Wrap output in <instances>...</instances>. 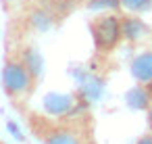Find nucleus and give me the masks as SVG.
Instances as JSON below:
<instances>
[{
    "label": "nucleus",
    "mask_w": 152,
    "mask_h": 144,
    "mask_svg": "<svg viewBox=\"0 0 152 144\" xmlns=\"http://www.w3.org/2000/svg\"><path fill=\"white\" fill-rule=\"evenodd\" d=\"M67 4H75V2H83V0H65Z\"/></svg>",
    "instance_id": "16"
},
{
    "label": "nucleus",
    "mask_w": 152,
    "mask_h": 144,
    "mask_svg": "<svg viewBox=\"0 0 152 144\" xmlns=\"http://www.w3.org/2000/svg\"><path fill=\"white\" fill-rule=\"evenodd\" d=\"M144 86H146V90H148V94H150V100H152V79H150V82H146Z\"/></svg>",
    "instance_id": "15"
},
{
    "label": "nucleus",
    "mask_w": 152,
    "mask_h": 144,
    "mask_svg": "<svg viewBox=\"0 0 152 144\" xmlns=\"http://www.w3.org/2000/svg\"><path fill=\"white\" fill-rule=\"evenodd\" d=\"M129 73L137 84H146L152 79V50H144L135 54L129 63Z\"/></svg>",
    "instance_id": "6"
},
{
    "label": "nucleus",
    "mask_w": 152,
    "mask_h": 144,
    "mask_svg": "<svg viewBox=\"0 0 152 144\" xmlns=\"http://www.w3.org/2000/svg\"><path fill=\"white\" fill-rule=\"evenodd\" d=\"M73 113L54 117L40 111H25V121L40 144H98L92 127H86L83 117L75 119Z\"/></svg>",
    "instance_id": "1"
},
{
    "label": "nucleus",
    "mask_w": 152,
    "mask_h": 144,
    "mask_svg": "<svg viewBox=\"0 0 152 144\" xmlns=\"http://www.w3.org/2000/svg\"><path fill=\"white\" fill-rule=\"evenodd\" d=\"M17 57L21 59V63H23V67L27 69V73L40 84V79H42V75H44V57H42V52H40L36 46L27 44V46H23L21 50H17Z\"/></svg>",
    "instance_id": "5"
},
{
    "label": "nucleus",
    "mask_w": 152,
    "mask_h": 144,
    "mask_svg": "<svg viewBox=\"0 0 152 144\" xmlns=\"http://www.w3.org/2000/svg\"><path fill=\"white\" fill-rule=\"evenodd\" d=\"M146 123H148V132H152V102L146 109Z\"/></svg>",
    "instance_id": "14"
},
{
    "label": "nucleus",
    "mask_w": 152,
    "mask_h": 144,
    "mask_svg": "<svg viewBox=\"0 0 152 144\" xmlns=\"http://www.w3.org/2000/svg\"><path fill=\"white\" fill-rule=\"evenodd\" d=\"M0 144H4V142H0Z\"/></svg>",
    "instance_id": "18"
},
{
    "label": "nucleus",
    "mask_w": 152,
    "mask_h": 144,
    "mask_svg": "<svg viewBox=\"0 0 152 144\" xmlns=\"http://www.w3.org/2000/svg\"><path fill=\"white\" fill-rule=\"evenodd\" d=\"M36 2H44V0H36Z\"/></svg>",
    "instance_id": "17"
},
{
    "label": "nucleus",
    "mask_w": 152,
    "mask_h": 144,
    "mask_svg": "<svg viewBox=\"0 0 152 144\" xmlns=\"http://www.w3.org/2000/svg\"><path fill=\"white\" fill-rule=\"evenodd\" d=\"M123 19V40L127 42H137L146 36L148 32V25L144 23V19H140V15H125L121 17Z\"/></svg>",
    "instance_id": "8"
},
{
    "label": "nucleus",
    "mask_w": 152,
    "mask_h": 144,
    "mask_svg": "<svg viewBox=\"0 0 152 144\" xmlns=\"http://www.w3.org/2000/svg\"><path fill=\"white\" fill-rule=\"evenodd\" d=\"M29 19V27L36 32H48L54 27V21L58 19L56 11L50 7V2H40L38 7H34L27 15Z\"/></svg>",
    "instance_id": "4"
},
{
    "label": "nucleus",
    "mask_w": 152,
    "mask_h": 144,
    "mask_svg": "<svg viewBox=\"0 0 152 144\" xmlns=\"http://www.w3.org/2000/svg\"><path fill=\"white\" fill-rule=\"evenodd\" d=\"M119 2L123 9H127L133 15H142L152 9V0H119Z\"/></svg>",
    "instance_id": "10"
},
{
    "label": "nucleus",
    "mask_w": 152,
    "mask_h": 144,
    "mask_svg": "<svg viewBox=\"0 0 152 144\" xmlns=\"http://www.w3.org/2000/svg\"><path fill=\"white\" fill-rule=\"evenodd\" d=\"M38 88V82L27 73L17 54H7L2 65V90L17 104L23 98H29Z\"/></svg>",
    "instance_id": "3"
},
{
    "label": "nucleus",
    "mask_w": 152,
    "mask_h": 144,
    "mask_svg": "<svg viewBox=\"0 0 152 144\" xmlns=\"http://www.w3.org/2000/svg\"><path fill=\"white\" fill-rule=\"evenodd\" d=\"M150 102L152 100H150V94H148L144 84H137V86H133L125 92V104L131 111H146Z\"/></svg>",
    "instance_id": "9"
},
{
    "label": "nucleus",
    "mask_w": 152,
    "mask_h": 144,
    "mask_svg": "<svg viewBox=\"0 0 152 144\" xmlns=\"http://www.w3.org/2000/svg\"><path fill=\"white\" fill-rule=\"evenodd\" d=\"M135 144H152V132H148V134L140 136V138L135 140Z\"/></svg>",
    "instance_id": "13"
},
{
    "label": "nucleus",
    "mask_w": 152,
    "mask_h": 144,
    "mask_svg": "<svg viewBox=\"0 0 152 144\" xmlns=\"http://www.w3.org/2000/svg\"><path fill=\"white\" fill-rule=\"evenodd\" d=\"M7 127H9V129H11V132H13V136H15V138H17V140H21V142H23V140H25V136H23V134H21V132H19V127H17V125H15V123H13V121H9V123H7Z\"/></svg>",
    "instance_id": "12"
},
{
    "label": "nucleus",
    "mask_w": 152,
    "mask_h": 144,
    "mask_svg": "<svg viewBox=\"0 0 152 144\" xmlns=\"http://www.w3.org/2000/svg\"><path fill=\"white\" fill-rule=\"evenodd\" d=\"M75 111V102L71 94H50L46 96V113L61 117V115H69Z\"/></svg>",
    "instance_id": "7"
},
{
    "label": "nucleus",
    "mask_w": 152,
    "mask_h": 144,
    "mask_svg": "<svg viewBox=\"0 0 152 144\" xmlns=\"http://www.w3.org/2000/svg\"><path fill=\"white\" fill-rule=\"evenodd\" d=\"M86 9H90V11H104V9L117 11V9H121V2L119 0H86Z\"/></svg>",
    "instance_id": "11"
},
{
    "label": "nucleus",
    "mask_w": 152,
    "mask_h": 144,
    "mask_svg": "<svg viewBox=\"0 0 152 144\" xmlns=\"http://www.w3.org/2000/svg\"><path fill=\"white\" fill-rule=\"evenodd\" d=\"M90 36L94 42V48L102 54H110L117 50L123 42V19L115 11L110 13H98L90 23Z\"/></svg>",
    "instance_id": "2"
}]
</instances>
